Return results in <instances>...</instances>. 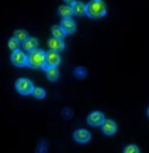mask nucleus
I'll use <instances>...</instances> for the list:
<instances>
[{
    "instance_id": "10",
    "label": "nucleus",
    "mask_w": 149,
    "mask_h": 153,
    "mask_svg": "<svg viewBox=\"0 0 149 153\" xmlns=\"http://www.w3.org/2000/svg\"><path fill=\"white\" fill-rule=\"evenodd\" d=\"M48 47L51 49L52 52H56V53H59L61 51L65 49V42L62 41V39H56V38H51L49 41H48Z\"/></svg>"
},
{
    "instance_id": "5",
    "label": "nucleus",
    "mask_w": 149,
    "mask_h": 153,
    "mask_svg": "<svg viewBox=\"0 0 149 153\" xmlns=\"http://www.w3.org/2000/svg\"><path fill=\"white\" fill-rule=\"evenodd\" d=\"M61 63V56L56 52H45V68H58Z\"/></svg>"
},
{
    "instance_id": "7",
    "label": "nucleus",
    "mask_w": 149,
    "mask_h": 153,
    "mask_svg": "<svg viewBox=\"0 0 149 153\" xmlns=\"http://www.w3.org/2000/svg\"><path fill=\"white\" fill-rule=\"evenodd\" d=\"M59 27L62 28V31L65 33V35H70V34H73L76 31V23L72 19H62Z\"/></svg>"
},
{
    "instance_id": "11",
    "label": "nucleus",
    "mask_w": 149,
    "mask_h": 153,
    "mask_svg": "<svg viewBox=\"0 0 149 153\" xmlns=\"http://www.w3.org/2000/svg\"><path fill=\"white\" fill-rule=\"evenodd\" d=\"M70 7H72V13L74 16H84L86 14V4L82 1H70Z\"/></svg>"
},
{
    "instance_id": "14",
    "label": "nucleus",
    "mask_w": 149,
    "mask_h": 153,
    "mask_svg": "<svg viewBox=\"0 0 149 153\" xmlns=\"http://www.w3.org/2000/svg\"><path fill=\"white\" fill-rule=\"evenodd\" d=\"M58 14L61 16L62 19H70L72 17V7L70 6H68V4H63V6H61L59 9H58Z\"/></svg>"
},
{
    "instance_id": "18",
    "label": "nucleus",
    "mask_w": 149,
    "mask_h": 153,
    "mask_svg": "<svg viewBox=\"0 0 149 153\" xmlns=\"http://www.w3.org/2000/svg\"><path fill=\"white\" fill-rule=\"evenodd\" d=\"M7 45H9L10 51H13V52H16V51H19L20 49V42L17 41L16 38H10L9 42H7Z\"/></svg>"
},
{
    "instance_id": "9",
    "label": "nucleus",
    "mask_w": 149,
    "mask_h": 153,
    "mask_svg": "<svg viewBox=\"0 0 149 153\" xmlns=\"http://www.w3.org/2000/svg\"><path fill=\"white\" fill-rule=\"evenodd\" d=\"M90 138H92V135L86 129H77L73 132V139L76 142H79V143H87Z\"/></svg>"
},
{
    "instance_id": "6",
    "label": "nucleus",
    "mask_w": 149,
    "mask_h": 153,
    "mask_svg": "<svg viewBox=\"0 0 149 153\" xmlns=\"http://www.w3.org/2000/svg\"><path fill=\"white\" fill-rule=\"evenodd\" d=\"M104 120H106V117L101 111H93L87 117V124L92 126H100L104 122Z\"/></svg>"
},
{
    "instance_id": "1",
    "label": "nucleus",
    "mask_w": 149,
    "mask_h": 153,
    "mask_svg": "<svg viewBox=\"0 0 149 153\" xmlns=\"http://www.w3.org/2000/svg\"><path fill=\"white\" fill-rule=\"evenodd\" d=\"M107 13L106 3L101 0H92L90 3L86 4V14L90 19H101Z\"/></svg>"
},
{
    "instance_id": "4",
    "label": "nucleus",
    "mask_w": 149,
    "mask_h": 153,
    "mask_svg": "<svg viewBox=\"0 0 149 153\" xmlns=\"http://www.w3.org/2000/svg\"><path fill=\"white\" fill-rule=\"evenodd\" d=\"M11 63L14 66H17V68H24V66H27V53L23 51H16L11 53Z\"/></svg>"
},
{
    "instance_id": "16",
    "label": "nucleus",
    "mask_w": 149,
    "mask_h": 153,
    "mask_svg": "<svg viewBox=\"0 0 149 153\" xmlns=\"http://www.w3.org/2000/svg\"><path fill=\"white\" fill-rule=\"evenodd\" d=\"M51 31H52V35H54V38H56V39H62V41H63L65 33L62 31V28L59 27V25H54V27L51 28Z\"/></svg>"
},
{
    "instance_id": "20",
    "label": "nucleus",
    "mask_w": 149,
    "mask_h": 153,
    "mask_svg": "<svg viewBox=\"0 0 149 153\" xmlns=\"http://www.w3.org/2000/svg\"><path fill=\"white\" fill-rule=\"evenodd\" d=\"M124 153H139V148L135 146V145H128V146L124 149Z\"/></svg>"
},
{
    "instance_id": "13",
    "label": "nucleus",
    "mask_w": 149,
    "mask_h": 153,
    "mask_svg": "<svg viewBox=\"0 0 149 153\" xmlns=\"http://www.w3.org/2000/svg\"><path fill=\"white\" fill-rule=\"evenodd\" d=\"M44 70L47 73L48 80L56 82V80L59 79V70H58V68H44Z\"/></svg>"
},
{
    "instance_id": "3",
    "label": "nucleus",
    "mask_w": 149,
    "mask_h": 153,
    "mask_svg": "<svg viewBox=\"0 0 149 153\" xmlns=\"http://www.w3.org/2000/svg\"><path fill=\"white\" fill-rule=\"evenodd\" d=\"M34 84L30 79H25V77H21L16 82V90L19 91L21 96H30L33 93Z\"/></svg>"
},
{
    "instance_id": "2",
    "label": "nucleus",
    "mask_w": 149,
    "mask_h": 153,
    "mask_svg": "<svg viewBox=\"0 0 149 153\" xmlns=\"http://www.w3.org/2000/svg\"><path fill=\"white\" fill-rule=\"evenodd\" d=\"M27 66L31 69H44L45 68V52L41 49L30 52V55H27Z\"/></svg>"
},
{
    "instance_id": "8",
    "label": "nucleus",
    "mask_w": 149,
    "mask_h": 153,
    "mask_svg": "<svg viewBox=\"0 0 149 153\" xmlns=\"http://www.w3.org/2000/svg\"><path fill=\"white\" fill-rule=\"evenodd\" d=\"M117 124L114 122L112 120H104V122L101 124V131L104 135H108V136H111L117 132Z\"/></svg>"
},
{
    "instance_id": "15",
    "label": "nucleus",
    "mask_w": 149,
    "mask_h": 153,
    "mask_svg": "<svg viewBox=\"0 0 149 153\" xmlns=\"http://www.w3.org/2000/svg\"><path fill=\"white\" fill-rule=\"evenodd\" d=\"M13 38H16L20 44H23L24 41H27L28 38H30V35H28V33L25 31V30H17V31H14V37Z\"/></svg>"
},
{
    "instance_id": "12",
    "label": "nucleus",
    "mask_w": 149,
    "mask_h": 153,
    "mask_svg": "<svg viewBox=\"0 0 149 153\" xmlns=\"http://www.w3.org/2000/svg\"><path fill=\"white\" fill-rule=\"evenodd\" d=\"M23 49L24 51H28V52H33L35 49H38V39L37 38H28L27 41L23 42Z\"/></svg>"
},
{
    "instance_id": "19",
    "label": "nucleus",
    "mask_w": 149,
    "mask_h": 153,
    "mask_svg": "<svg viewBox=\"0 0 149 153\" xmlns=\"http://www.w3.org/2000/svg\"><path fill=\"white\" fill-rule=\"evenodd\" d=\"M86 74H87V72H86V69L82 68V66H79V68H76V69H74V76H76V77H79V79L86 77Z\"/></svg>"
},
{
    "instance_id": "17",
    "label": "nucleus",
    "mask_w": 149,
    "mask_h": 153,
    "mask_svg": "<svg viewBox=\"0 0 149 153\" xmlns=\"http://www.w3.org/2000/svg\"><path fill=\"white\" fill-rule=\"evenodd\" d=\"M31 96H34V97L38 98V100H42V98H45L47 93H45V90H44L42 87H34Z\"/></svg>"
}]
</instances>
